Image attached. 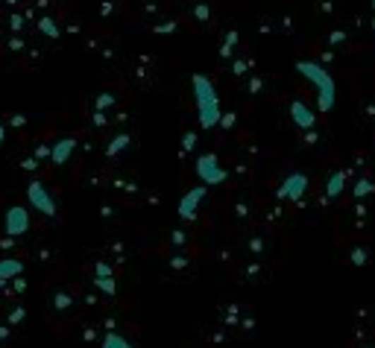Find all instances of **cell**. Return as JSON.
Masks as SVG:
<instances>
[{"label": "cell", "instance_id": "6da1fadb", "mask_svg": "<svg viewBox=\"0 0 375 348\" xmlns=\"http://www.w3.org/2000/svg\"><path fill=\"white\" fill-rule=\"evenodd\" d=\"M191 85H194V100H196V118H200V126L203 129H214L217 123H220V114H223L220 94H217L214 82L208 80L206 73H194Z\"/></svg>", "mask_w": 375, "mask_h": 348}, {"label": "cell", "instance_id": "7a4b0ae2", "mask_svg": "<svg viewBox=\"0 0 375 348\" xmlns=\"http://www.w3.org/2000/svg\"><path fill=\"white\" fill-rule=\"evenodd\" d=\"M296 73H299L305 82H311L314 91H317V108L320 111H331L334 103H338V82H334V76L323 65L308 62V59L296 62Z\"/></svg>", "mask_w": 375, "mask_h": 348}, {"label": "cell", "instance_id": "3957f363", "mask_svg": "<svg viewBox=\"0 0 375 348\" xmlns=\"http://www.w3.org/2000/svg\"><path fill=\"white\" fill-rule=\"evenodd\" d=\"M196 176L203 179V185H223L229 179V170L220 167L214 152H206V156L196 159Z\"/></svg>", "mask_w": 375, "mask_h": 348}, {"label": "cell", "instance_id": "277c9868", "mask_svg": "<svg viewBox=\"0 0 375 348\" xmlns=\"http://www.w3.org/2000/svg\"><path fill=\"white\" fill-rule=\"evenodd\" d=\"M27 199H30V205L38 211V214L56 217V202H53V197H50V190H47L42 182H38V179L27 185Z\"/></svg>", "mask_w": 375, "mask_h": 348}, {"label": "cell", "instance_id": "5b68a950", "mask_svg": "<svg viewBox=\"0 0 375 348\" xmlns=\"http://www.w3.org/2000/svg\"><path fill=\"white\" fill-rule=\"evenodd\" d=\"M308 190V176L305 173H290V176L282 179L279 190H275V197L279 199H287V202H299Z\"/></svg>", "mask_w": 375, "mask_h": 348}, {"label": "cell", "instance_id": "8992f818", "mask_svg": "<svg viewBox=\"0 0 375 348\" xmlns=\"http://www.w3.org/2000/svg\"><path fill=\"white\" fill-rule=\"evenodd\" d=\"M4 225H6V235H9V237H21V235H27V231H30V211L21 208V205H12V208L6 211Z\"/></svg>", "mask_w": 375, "mask_h": 348}, {"label": "cell", "instance_id": "52a82bcc", "mask_svg": "<svg viewBox=\"0 0 375 348\" xmlns=\"http://www.w3.org/2000/svg\"><path fill=\"white\" fill-rule=\"evenodd\" d=\"M203 199H206V185L191 187L185 197L179 199V217H182V220H194V217H196V208H200Z\"/></svg>", "mask_w": 375, "mask_h": 348}, {"label": "cell", "instance_id": "ba28073f", "mask_svg": "<svg viewBox=\"0 0 375 348\" xmlns=\"http://www.w3.org/2000/svg\"><path fill=\"white\" fill-rule=\"evenodd\" d=\"M290 120L302 132H311L314 126H317V114H314L302 100H290Z\"/></svg>", "mask_w": 375, "mask_h": 348}, {"label": "cell", "instance_id": "9c48e42d", "mask_svg": "<svg viewBox=\"0 0 375 348\" xmlns=\"http://www.w3.org/2000/svg\"><path fill=\"white\" fill-rule=\"evenodd\" d=\"M76 149V138H62L50 147V161L53 164H65L71 159V152Z\"/></svg>", "mask_w": 375, "mask_h": 348}, {"label": "cell", "instance_id": "30bf717a", "mask_svg": "<svg viewBox=\"0 0 375 348\" xmlns=\"http://www.w3.org/2000/svg\"><path fill=\"white\" fill-rule=\"evenodd\" d=\"M343 185H346V170H334L331 173V179L326 182V199H338L340 193H343Z\"/></svg>", "mask_w": 375, "mask_h": 348}, {"label": "cell", "instance_id": "8fae6325", "mask_svg": "<svg viewBox=\"0 0 375 348\" xmlns=\"http://www.w3.org/2000/svg\"><path fill=\"white\" fill-rule=\"evenodd\" d=\"M18 275H24V263L21 261H15V258L0 261V278L9 281V278H18Z\"/></svg>", "mask_w": 375, "mask_h": 348}, {"label": "cell", "instance_id": "7c38bea8", "mask_svg": "<svg viewBox=\"0 0 375 348\" xmlns=\"http://www.w3.org/2000/svg\"><path fill=\"white\" fill-rule=\"evenodd\" d=\"M129 144H132V138H129L126 132H121V135H117V138H112V141H109V147H106V156H121V152H124Z\"/></svg>", "mask_w": 375, "mask_h": 348}, {"label": "cell", "instance_id": "4fadbf2b", "mask_svg": "<svg viewBox=\"0 0 375 348\" xmlns=\"http://www.w3.org/2000/svg\"><path fill=\"white\" fill-rule=\"evenodd\" d=\"M38 30H42V32H44L47 38H59V35H62V32H59V27H56V21H53L50 15L38 18Z\"/></svg>", "mask_w": 375, "mask_h": 348}, {"label": "cell", "instance_id": "5bb4252c", "mask_svg": "<svg viewBox=\"0 0 375 348\" xmlns=\"http://www.w3.org/2000/svg\"><path fill=\"white\" fill-rule=\"evenodd\" d=\"M100 348H132L121 334H114V331H109L106 337H103V345Z\"/></svg>", "mask_w": 375, "mask_h": 348}, {"label": "cell", "instance_id": "9a60e30c", "mask_svg": "<svg viewBox=\"0 0 375 348\" xmlns=\"http://www.w3.org/2000/svg\"><path fill=\"white\" fill-rule=\"evenodd\" d=\"M372 187H375V185H372L369 179H358V182H355V187H352V197H355V199H364L367 193H372Z\"/></svg>", "mask_w": 375, "mask_h": 348}, {"label": "cell", "instance_id": "2e32d148", "mask_svg": "<svg viewBox=\"0 0 375 348\" xmlns=\"http://www.w3.org/2000/svg\"><path fill=\"white\" fill-rule=\"evenodd\" d=\"M94 287L100 290V293H106V296H114V293H117L114 278H94Z\"/></svg>", "mask_w": 375, "mask_h": 348}, {"label": "cell", "instance_id": "e0dca14e", "mask_svg": "<svg viewBox=\"0 0 375 348\" xmlns=\"http://www.w3.org/2000/svg\"><path fill=\"white\" fill-rule=\"evenodd\" d=\"M114 106V94H97V100H94V111H106Z\"/></svg>", "mask_w": 375, "mask_h": 348}, {"label": "cell", "instance_id": "ac0fdd59", "mask_svg": "<svg viewBox=\"0 0 375 348\" xmlns=\"http://www.w3.org/2000/svg\"><path fill=\"white\" fill-rule=\"evenodd\" d=\"M234 44H238V32H229V35H226V42H223V47H220V56H223V59H232Z\"/></svg>", "mask_w": 375, "mask_h": 348}, {"label": "cell", "instance_id": "d6986e66", "mask_svg": "<svg viewBox=\"0 0 375 348\" xmlns=\"http://www.w3.org/2000/svg\"><path fill=\"white\" fill-rule=\"evenodd\" d=\"M194 15H196V21L206 24V21H211V6L208 4H196L194 6Z\"/></svg>", "mask_w": 375, "mask_h": 348}, {"label": "cell", "instance_id": "ffe728a7", "mask_svg": "<svg viewBox=\"0 0 375 348\" xmlns=\"http://www.w3.org/2000/svg\"><path fill=\"white\" fill-rule=\"evenodd\" d=\"M352 263H355V266H364V263H367V249H364V246L352 249Z\"/></svg>", "mask_w": 375, "mask_h": 348}, {"label": "cell", "instance_id": "44dd1931", "mask_svg": "<svg viewBox=\"0 0 375 348\" xmlns=\"http://www.w3.org/2000/svg\"><path fill=\"white\" fill-rule=\"evenodd\" d=\"M24 316H27L24 307H12V311H9V328L18 325V322H24Z\"/></svg>", "mask_w": 375, "mask_h": 348}, {"label": "cell", "instance_id": "7402d4cb", "mask_svg": "<svg viewBox=\"0 0 375 348\" xmlns=\"http://www.w3.org/2000/svg\"><path fill=\"white\" fill-rule=\"evenodd\" d=\"M194 147H196V135H194V132H185V135H182V149L191 152Z\"/></svg>", "mask_w": 375, "mask_h": 348}, {"label": "cell", "instance_id": "603a6c76", "mask_svg": "<svg viewBox=\"0 0 375 348\" xmlns=\"http://www.w3.org/2000/svg\"><path fill=\"white\" fill-rule=\"evenodd\" d=\"M94 278H112V266H109V263H97Z\"/></svg>", "mask_w": 375, "mask_h": 348}, {"label": "cell", "instance_id": "cb8c5ba5", "mask_svg": "<svg viewBox=\"0 0 375 348\" xmlns=\"http://www.w3.org/2000/svg\"><path fill=\"white\" fill-rule=\"evenodd\" d=\"M176 30V21H167V24H159V27H153L155 35H170Z\"/></svg>", "mask_w": 375, "mask_h": 348}, {"label": "cell", "instance_id": "d4e9b609", "mask_svg": "<svg viewBox=\"0 0 375 348\" xmlns=\"http://www.w3.org/2000/svg\"><path fill=\"white\" fill-rule=\"evenodd\" d=\"M346 42V32L343 30H334L331 35H328V44H343Z\"/></svg>", "mask_w": 375, "mask_h": 348}, {"label": "cell", "instance_id": "484cf974", "mask_svg": "<svg viewBox=\"0 0 375 348\" xmlns=\"http://www.w3.org/2000/svg\"><path fill=\"white\" fill-rule=\"evenodd\" d=\"M217 126L232 129V126H234V114H232V111H229V114H220V123H217Z\"/></svg>", "mask_w": 375, "mask_h": 348}, {"label": "cell", "instance_id": "4316f807", "mask_svg": "<svg viewBox=\"0 0 375 348\" xmlns=\"http://www.w3.org/2000/svg\"><path fill=\"white\" fill-rule=\"evenodd\" d=\"M56 307H59V311H65V307H71V296L59 293V296H56Z\"/></svg>", "mask_w": 375, "mask_h": 348}, {"label": "cell", "instance_id": "83f0119b", "mask_svg": "<svg viewBox=\"0 0 375 348\" xmlns=\"http://www.w3.org/2000/svg\"><path fill=\"white\" fill-rule=\"evenodd\" d=\"M9 27H12L15 32H21V27H24V18H21V15H12V18H9Z\"/></svg>", "mask_w": 375, "mask_h": 348}, {"label": "cell", "instance_id": "f1b7e54d", "mask_svg": "<svg viewBox=\"0 0 375 348\" xmlns=\"http://www.w3.org/2000/svg\"><path fill=\"white\" fill-rule=\"evenodd\" d=\"M185 240H188V235L179 228V231H173V246H185Z\"/></svg>", "mask_w": 375, "mask_h": 348}, {"label": "cell", "instance_id": "f546056e", "mask_svg": "<svg viewBox=\"0 0 375 348\" xmlns=\"http://www.w3.org/2000/svg\"><path fill=\"white\" fill-rule=\"evenodd\" d=\"M38 159H50V147H35V161Z\"/></svg>", "mask_w": 375, "mask_h": 348}, {"label": "cell", "instance_id": "4dcf8cb0", "mask_svg": "<svg viewBox=\"0 0 375 348\" xmlns=\"http://www.w3.org/2000/svg\"><path fill=\"white\" fill-rule=\"evenodd\" d=\"M24 123H27V118H24V114H15V118L9 120V126H15V129H21Z\"/></svg>", "mask_w": 375, "mask_h": 348}, {"label": "cell", "instance_id": "1f68e13d", "mask_svg": "<svg viewBox=\"0 0 375 348\" xmlns=\"http://www.w3.org/2000/svg\"><path fill=\"white\" fill-rule=\"evenodd\" d=\"M9 50H24V42H21V38H9Z\"/></svg>", "mask_w": 375, "mask_h": 348}, {"label": "cell", "instance_id": "d6a6232c", "mask_svg": "<svg viewBox=\"0 0 375 348\" xmlns=\"http://www.w3.org/2000/svg\"><path fill=\"white\" fill-rule=\"evenodd\" d=\"M94 126H106V114L103 111H94Z\"/></svg>", "mask_w": 375, "mask_h": 348}, {"label": "cell", "instance_id": "836d02e7", "mask_svg": "<svg viewBox=\"0 0 375 348\" xmlns=\"http://www.w3.org/2000/svg\"><path fill=\"white\" fill-rule=\"evenodd\" d=\"M261 85H264V82L258 80V76H255V80H249V91H252V94H255V91H261Z\"/></svg>", "mask_w": 375, "mask_h": 348}, {"label": "cell", "instance_id": "e575fe53", "mask_svg": "<svg viewBox=\"0 0 375 348\" xmlns=\"http://www.w3.org/2000/svg\"><path fill=\"white\" fill-rule=\"evenodd\" d=\"M9 337H12V331H9L6 325H0V342H4V340H9Z\"/></svg>", "mask_w": 375, "mask_h": 348}, {"label": "cell", "instance_id": "d590c367", "mask_svg": "<svg viewBox=\"0 0 375 348\" xmlns=\"http://www.w3.org/2000/svg\"><path fill=\"white\" fill-rule=\"evenodd\" d=\"M232 70H234V73H238V76H241V73L246 70V62H234V65H232Z\"/></svg>", "mask_w": 375, "mask_h": 348}, {"label": "cell", "instance_id": "8d00e7d4", "mask_svg": "<svg viewBox=\"0 0 375 348\" xmlns=\"http://www.w3.org/2000/svg\"><path fill=\"white\" fill-rule=\"evenodd\" d=\"M185 263H188V261H185V258H173V266H176V269H182V266H185Z\"/></svg>", "mask_w": 375, "mask_h": 348}, {"label": "cell", "instance_id": "74e56055", "mask_svg": "<svg viewBox=\"0 0 375 348\" xmlns=\"http://www.w3.org/2000/svg\"><path fill=\"white\" fill-rule=\"evenodd\" d=\"M35 164H38L35 159H27V161H24V167H27V170H35Z\"/></svg>", "mask_w": 375, "mask_h": 348}, {"label": "cell", "instance_id": "f35d334b", "mask_svg": "<svg viewBox=\"0 0 375 348\" xmlns=\"http://www.w3.org/2000/svg\"><path fill=\"white\" fill-rule=\"evenodd\" d=\"M4 138H6V126L0 123V147H4Z\"/></svg>", "mask_w": 375, "mask_h": 348}, {"label": "cell", "instance_id": "ab89813d", "mask_svg": "<svg viewBox=\"0 0 375 348\" xmlns=\"http://www.w3.org/2000/svg\"><path fill=\"white\" fill-rule=\"evenodd\" d=\"M4 287H6V281H4V278H0V290H4Z\"/></svg>", "mask_w": 375, "mask_h": 348}, {"label": "cell", "instance_id": "60d3db41", "mask_svg": "<svg viewBox=\"0 0 375 348\" xmlns=\"http://www.w3.org/2000/svg\"><path fill=\"white\" fill-rule=\"evenodd\" d=\"M372 9H375V0H372Z\"/></svg>", "mask_w": 375, "mask_h": 348}]
</instances>
